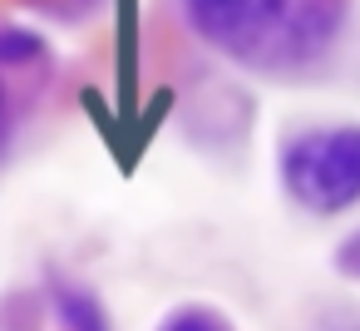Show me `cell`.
I'll return each instance as SVG.
<instances>
[{"label":"cell","mask_w":360,"mask_h":331,"mask_svg":"<svg viewBox=\"0 0 360 331\" xmlns=\"http://www.w3.org/2000/svg\"><path fill=\"white\" fill-rule=\"evenodd\" d=\"M40 6H45L50 15H70V20H79V15H94L99 0H40Z\"/></svg>","instance_id":"cell-6"},{"label":"cell","mask_w":360,"mask_h":331,"mask_svg":"<svg viewBox=\"0 0 360 331\" xmlns=\"http://www.w3.org/2000/svg\"><path fill=\"white\" fill-rule=\"evenodd\" d=\"M350 0H183L188 25L257 70H301L345 30Z\"/></svg>","instance_id":"cell-1"},{"label":"cell","mask_w":360,"mask_h":331,"mask_svg":"<svg viewBox=\"0 0 360 331\" xmlns=\"http://www.w3.org/2000/svg\"><path fill=\"white\" fill-rule=\"evenodd\" d=\"M158 331H237V326L212 306H178L158 321Z\"/></svg>","instance_id":"cell-4"},{"label":"cell","mask_w":360,"mask_h":331,"mask_svg":"<svg viewBox=\"0 0 360 331\" xmlns=\"http://www.w3.org/2000/svg\"><path fill=\"white\" fill-rule=\"evenodd\" d=\"M40 50H45V40L30 30H0V60L6 65H30Z\"/></svg>","instance_id":"cell-5"},{"label":"cell","mask_w":360,"mask_h":331,"mask_svg":"<svg viewBox=\"0 0 360 331\" xmlns=\"http://www.w3.org/2000/svg\"><path fill=\"white\" fill-rule=\"evenodd\" d=\"M281 188L296 208L335 218L360 208V124L306 129L281 149Z\"/></svg>","instance_id":"cell-2"},{"label":"cell","mask_w":360,"mask_h":331,"mask_svg":"<svg viewBox=\"0 0 360 331\" xmlns=\"http://www.w3.org/2000/svg\"><path fill=\"white\" fill-rule=\"evenodd\" d=\"M0 144H6V85H0Z\"/></svg>","instance_id":"cell-7"},{"label":"cell","mask_w":360,"mask_h":331,"mask_svg":"<svg viewBox=\"0 0 360 331\" xmlns=\"http://www.w3.org/2000/svg\"><path fill=\"white\" fill-rule=\"evenodd\" d=\"M55 331H109V316L94 292L55 287Z\"/></svg>","instance_id":"cell-3"}]
</instances>
